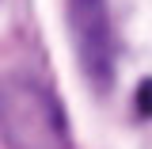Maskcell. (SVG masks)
I'll return each mask as SVG.
<instances>
[{
  "instance_id": "6da1fadb",
  "label": "cell",
  "mask_w": 152,
  "mask_h": 149,
  "mask_svg": "<svg viewBox=\"0 0 152 149\" xmlns=\"http://www.w3.org/2000/svg\"><path fill=\"white\" fill-rule=\"evenodd\" d=\"M0 142L4 149H69L61 99L27 73L0 76Z\"/></svg>"
},
{
  "instance_id": "7a4b0ae2",
  "label": "cell",
  "mask_w": 152,
  "mask_h": 149,
  "mask_svg": "<svg viewBox=\"0 0 152 149\" xmlns=\"http://www.w3.org/2000/svg\"><path fill=\"white\" fill-rule=\"evenodd\" d=\"M65 23L84 80L99 96H107L114 88V69H118V38L107 0H65Z\"/></svg>"
},
{
  "instance_id": "3957f363",
  "label": "cell",
  "mask_w": 152,
  "mask_h": 149,
  "mask_svg": "<svg viewBox=\"0 0 152 149\" xmlns=\"http://www.w3.org/2000/svg\"><path fill=\"white\" fill-rule=\"evenodd\" d=\"M137 115H141V119L152 115V80H141V84H137Z\"/></svg>"
}]
</instances>
